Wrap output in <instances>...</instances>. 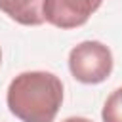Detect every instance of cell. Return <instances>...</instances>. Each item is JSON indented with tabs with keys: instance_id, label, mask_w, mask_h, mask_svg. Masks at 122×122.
<instances>
[{
	"instance_id": "cell-1",
	"label": "cell",
	"mask_w": 122,
	"mask_h": 122,
	"mask_svg": "<svg viewBox=\"0 0 122 122\" xmlns=\"http://www.w3.org/2000/svg\"><path fill=\"white\" fill-rule=\"evenodd\" d=\"M6 103L21 122H53L63 103V84L53 72L27 71L10 82Z\"/></svg>"
},
{
	"instance_id": "cell-2",
	"label": "cell",
	"mask_w": 122,
	"mask_h": 122,
	"mask_svg": "<svg viewBox=\"0 0 122 122\" xmlns=\"http://www.w3.org/2000/svg\"><path fill=\"white\" fill-rule=\"evenodd\" d=\"M69 71L82 84H99L112 72V53L97 40H84L71 50Z\"/></svg>"
},
{
	"instance_id": "cell-3",
	"label": "cell",
	"mask_w": 122,
	"mask_h": 122,
	"mask_svg": "<svg viewBox=\"0 0 122 122\" xmlns=\"http://www.w3.org/2000/svg\"><path fill=\"white\" fill-rule=\"evenodd\" d=\"M103 0H44L42 15L44 21L57 29L82 27Z\"/></svg>"
},
{
	"instance_id": "cell-4",
	"label": "cell",
	"mask_w": 122,
	"mask_h": 122,
	"mask_svg": "<svg viewBox=\"0 0 122 122\" xmlns=\"http://www.w3.org/2000/svg\"><path fill=\"white\" fill-rule=\"evenodd\" d=\"M42 4L44 0H0V11L21 25L36 27L44 23Z\"/></svg>"
},
{
	"instance_id": "cell-5",
	"label": "cell",
	"mask_w": 122,
	"mask_h": 122,
	"mask_svg": "<svg viewBox=\"0 0 122 122\" xmlns=\"http://www.w3.org/2000/svg\"><path fill=\"white\" fill-rule=\"evenodd\" d=\"M103 122H122V88H116L105 101L101 111Z\"/></svg>"
},
{
	"instance_id": "cell-6",
	"label": "cell",
	"mask_w": 122,
	"mask_h": 122,
	"mask_svg": "<svg viewBox=\"0 0 122 122\" xmlns=\"http://www.w3.org/2000/svg\"><path fill=\"white\" fill-rule=\"evenodd\" d=\"M63 122H92L90 118H84V116H69V118H65Z\"/></svg>"
},
{
	"instance_id": "cell-7",
	"label": "cell",
	"mask_w": 122,
	"mask_h": 122,
	"mask_svg": "<svg viewBox=\"0 0 122 122\" xmlns=\"http://www.w3.org/2000/svg\"><path fill=\"white\" fill-rule=\"evenodd\" d=\"M0 65H2V50H0Z\"/></svg>"
}]
</instances>
